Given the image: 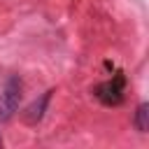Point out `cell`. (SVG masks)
Masks as SVG:
<instances>
[{
    "label": "cell",
    "mask_w": 149,
    "mask_h": 149,
    "mask_svg": "<svg viewBox=\"0 0 149 149\" xmlns=\"http://www.w3.org/2000/svg\"><path fill=\"white\" fill-rule=\"evenodd\" d=\"M21 95H23V84L14 74V77H9L5 81V86L0 91V121H9L14 116V112L19 109Z\"/></svg>",
    "instance_id": "1"
},
{
    "label": "cell",
    "mask_w": 149,
    "mask_h": 149,
    "mask_svg": "<svg viewBox=\"0 0 149 149\" xmlns=\"http://www.w3.org/2000/svg\"><path fill=\"white\" fill-rule=\"evenodd\" d=\"M51 93H54V88L44 91V93H42L37 100H33V102L26 107V112H23L21 116H23V121H26L28 126H35V123H40V121H42V116H44V112H47V107H49Z\"/></svg>",
    "instance_id": "2"
},
{
    "label": "cell",
    "mask_w": 149,
    "mask_h": 149,
    "mask_svg": "<svg viewBox=\"0 0 149 149\" xmlns=\"http://www.w3.org/2000/svg\"><path fill=\"white\" fill-rule=\"evenodd\" d=\"M121 91H123V77H116L114 81H107V84L98 86L95 95L107 105H116V102H121Z\"/></svg>",
    "instance_id": "3"
},
{
    "label": "cell",
    "mask_w": 149,
    "mask_h": 149,
    "mask_svg": "<svg viewBox=\"0 0 149 149\" xmlns=\"http://www.w3.org/2000/svg\"><path fill=\"white\" fill-rule=\"evenodd\" d=\"M135 128L140 133H147L149 130V105L147 102H142L137 107V112H135Z\"/></svg>",
    "instance_id": "4"
}]
</instances>
